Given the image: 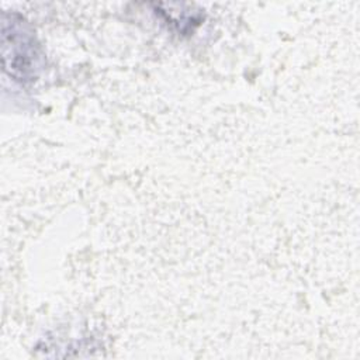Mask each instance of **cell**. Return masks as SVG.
Segmentation results:
<instances>
[{
	"instance_id": "6da1fadb",
	"label": "cell",
	"mask_w": 360,
	"mask_h": 360,
	"mask_svg": "<svg viewBox=\"0 0 360 360\" xmlns=\"http://www.w3.org/2000/svg\"><path fill=\"white\" fill-rule=\"evenodd\" d=\"M1 22L4 72L22 84L34 82L42 68V53L34 30L15 13H3Z\"/></svg>"
}]
</instances>
